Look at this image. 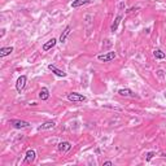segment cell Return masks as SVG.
<instances>
[{
	"label": "cell",
	"instance_id": "1",
	"mask_svg": "<svg viewBox=\"0 0 166 166\" xmlns=\"http://www.w3.org/2000/svg\"><path fill=\"white\" fill-rule=\"evenodd\" d=\"M66 98L69 101H73V103H84L87 101V98L82 93H78V92H69L66 95Z\"/></svg>",
	"mask_w": 166,
	"mask_h": 166
},
{
	"label": "cell",
	"instance_id": "2",
	"mask_svg": "<svg viewBox=\"0 0 166 166\" xmlns=\"http://www.w3.org/2000/svg\"><path fill=\"white\" fill-rule=\"evenodd\" d=\"M9 125L13 127V128H28L30 127V122L28 121H22V119H9Z\"/></svg>",
	"mask_w": 166,
	"mask_h": 166
},
{
	"label": "cell",
	"instance_id": "3",
	"mask_svg": "<svg viewBox=\"0 0 166 166\" xmlns=\"http://www.w3.org/2000/svg\"><path fill=\"white\" fill-rule=\"evenodd\" d=\"M117 57L116 52L114 51H110V52H107V53H103V55H99L98 56V60L101 61V63H110Z\"/></svg>",
	"mask_w": 166,
	"mask_h": 166
},
{
	"label": "cell",
	"instance_id": "4",
	"mask_svg": "<svg viewBox=\"0 0 166 166\" xmlns=\"http://www.w3.org/2000/svg\"><path fill=\"white\" fill-rule=\"evenodd\" d=\"M26 83H28V77H26V75L18 77V79H17V82H16V90H17V92L21 93L23 91V88H25Z\"/></svg>",
	"mask_w": 166,
	"mask_h": 166
},
{
	"label": "cell",
	"instance_id": "5",
	"mask_svg": "<svg viewBox=\"0 0 166 166\" xmlns=\"http://www.w3.org/2000/svg\"><path fill=\"white\" fill-rule=\"evenodd\" d=\"M118 95L123 96V98H136V99H139V96L130 88H121V90H118Z\"/></svg>",
	"mask_w": 166,
	"mask_h": 166
},
{
	"label": "cell",
	"instance_id": "6",
	"mask_svg": "<svg viewBox=\"0 0 166 166\" xmlns=\"http://www.w3.org/2000/svg\"><path fill=\"white\" fill-rule=\"evenodd\" d=\"M35 156H37L35 151H34V149H29L28 152H26V154H25L23 162L25 163H33L34 161H35Z\"/></svg>",
	"mask_w": 166,
	"mask_h": 166
},
{
	"label": "cell",
	"instance_id": "7",
	"mask_svg": "<svg viewBox=\"0 0 166 166\" xmlns=\"http://www.w3.org/2000/svg\"><path fill=\"white\" fill-rule=\"evenodd\" d=\"M56 44H57V39H56V38H51L48 42H46L44 44H43L42 49L44 51V52H48L49 49H52V48H53Z\"/></svg>",
	"mask_w": 166,
	"mask_h": 166
},
{
	"label": "cell",
	"instance_id": "8",
	"mask_svg": "<svg viewBox=\"0 0 166 166\" xmlns=\"http://www.w3.org/2000/svg\"><path fill=\"white\" fill-rule=\"evenodd\" d=\"M48 69H49V70L52 72V73H53L55 75H57V77H60V78H65L66 77V73L65 72H63V70H61V69H58L57 66H55V65H48Z\"/></svg>",
	"mask_w": 166,
	"mask_h": 166
},
{
	"label": "cell",
	"instance_id": "9",
	"mask_svg": "<svg viewBox=\"0 0 166 166\" xmlns=\"http://www.w3.org/2000/svg\"><path fill=\"white\" fill-rule=\"evenodd\" d=\"M57 149H58V152H61V153H65V152H68V151L72 149V144L69 143V142H61V143H58V145H57Z\"/></svg>",
	"mask_w": 166,
	"mask_h": 166
},
{
	"label": "cell",
	"instance_id": "10",
	"mask_svg": "<svg viewBox=\"0 0 166 166\" xmlns=\"http://www.w3.org/2000/svg\"><path fill=\"white\" fill-rule=\"evenodd\" d=\"M56 126V122L55 121H46L44 123H42L39 127H38V131H44V130H51Z\"/></svg>",
	"mask_w": 166,
	"mask_h": 166
},
{
	"label": "cell",
	"instance_id": "11",
	"mask_svg": "<svg viewBox=\"0 0 166 166\" xmlns=\"http://www.w3.org/2000/svg\"><path fill=\"white\" fill-rule=\"evenodd\" d=\"M122 18H123V16H122V14H118L116 18H114V21H113V23H112V26H110V31H112V33L117 31L118 26H119V23H121V21H122Z\"/></svg>",
	"mask_w": 166,
	"mask_h": 166
},
{
	"label": "cell",
	"instance_id": "12",
	"mask_svg": "<svg viewBox=\"0 0 166 166\" xmlns=\"http://www.w3.org/2000/svg\"><path fill=\"white\" fill-rule=\"evenodd\" d=\"M13 51H14V48L12 46H9V47H2V48H0V57L3 58V57L9 56Z\"/></svg>",
	"mask_w": 166,
	"mask_h": 166
},
{
	"label": "cell",
	"instance_id": "13",
	"mask_svg": "<svg viewBox=\"0 0 166 166\" xmlns=\"http://www.w3.org/2000/svg\"><path fill=\"white\" fill-rule=\"evenodd\" d=\"M70 33H72V26H66V28L64 29V31H63V34L60 35V43H65L66 38L70 35Z\"/></svg>",
	"mask_w": 166,
	"mask_h": 166
},
{
	"label": "cell",
	"instance_id": "14",
	"mask_svg": "<svg viewBox=\"0 0 166 166\" xmlns=\"http://www.w3.org/2000/svg\"><path fill=\"white\" fill-rule=\"evenodd\" d=\"M49 90L47 88V87H42V90H40V92H39V99L40 100H43V101H46V100H48L49 99Z\"/></svg>",
	"mask_w": 166,
	"mask_h": 166
},
{
	"label": "cell",
	"instance_id": "15",
	"mask_svg": "<svg viewBox=\"0 0 166 166\" xmlns=\"http://www.w3.org/2000/svg\"><path fill=\"white\" fill-rule=\"evenodd\" d=\"M88 3H90V0H73L72 8H79V7H83Z\"/></svg>",
	"mask_w": 166,
	"mask_h": 166
},
{
	"label": "cell",
	"instance_id": "16",
	"mask_svg": "<svg viewBox=\"0 0 166 166\" xmlns=\"http://www.w3.org/2000/svg\"><path fill=\"white\" fill-rule=\"evenodd\" d=\"M153 56H154L157 60H162V58L166 57V53H165V52H162L161 49H154V51H153Z\"/></svg>",
	"mask_w": 166,
	"mask_h": 166
},
{
	"label": "cell",
	"instance_id": "17",
	"mask_svg": "<svg viewBox=\"0 0 166 166\" xmlns=\"http://www.w3.org/2000/svg\"><path fill=\"white\" fill-rule=\"evenodd\" d=\"M154 156H156L154 152H148V153H147V157H145V160H147V161H151Z\"/></svg>",
	"mask_w": 166,
	"mask_h": 166
},
{
	"label": "cell",
	"instance_id": "18",
	"mask_svg": "<svg viewBox=\"0 0 166 166\" xmlns=\"http://www.w3.org/2000/svg\"><path fill=\"white\" fill-rule=\"evenodd\" d=\"M112 165H113V162H112V161H105V162L103 163V166H112Z\"/></svg>",
	"mask_w": 166,
	"mask_h": 166
}]
</instances>
